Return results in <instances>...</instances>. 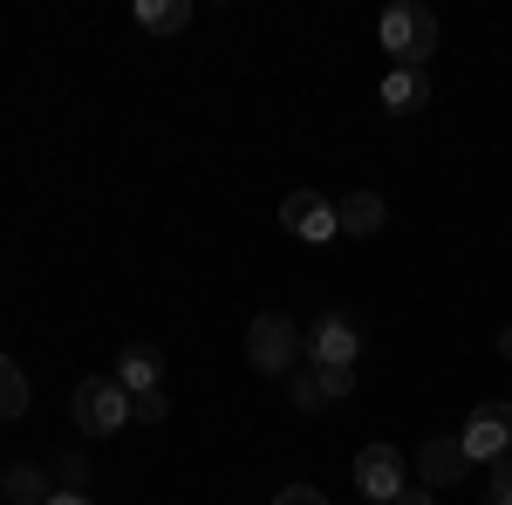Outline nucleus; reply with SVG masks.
Instances as JSON below:
<instances>
[{"mask_svg":"<svg viewBox=\"0 0 512 505\" xmlns=\"http://www.w3.org/2000/svg\"><path fill=\"white\" fill-rule=\"evenodd\" d=\"M383 48L396 55V69H424V55L437 48V14L424 7V0L383 7Z\"/></svg>","mask_w":512,"mask_h":505,"instance_id":"obj_1","label":"nucleus"},{"mask_svg":"<svg viewBox=\"0 0 512 505\" xmlns=\"http://www.w3.org/2000/svg\"><path fill=\"white\" fill-rule=\"evenodd\" d=\"M301 355H308V342H301V328H294L287 314H253V328H246V362H253V369L294 376Z\"/></svg>","mask_w":512,"mask_h":505,"instance_id":"obj_2","label":"nucleus"},{"mask_svg":"<svg viewBox=\"0 0 512 505\" xmlns=\"http://www.w3.org/2000/svg\"><path fill=\"white\" fill-rule=\"evenodd\" d=\"M130 424V389L117 376H82L76 383V430L82 437H117Z\"/></svg>","mask_w":512,"mask_h":505,"instance_id":"obj_3","label":"nucleus"},{"mask_svg":"<svg viewBox=\"0 0 512 505\" xmlns=\"http://www.w3.org/2000/svg\"><path fill=\"white\" fill-rule=\"evenodd\" d=\"M458 444H465L472 465L512 458V403H478L472 417H465V430H458Z\"/></svg>","mask_w":512,"mask_h":505,"instance_id":"obj_4","label":"nucleus"},{"mask_svg":"<svg viewBox=\"0 0 512 505\" xmlns=\"http://www.w3.org/2000/svg\"><path fill=\"white\" fill-rule=\"evenodd\" d=\"M355 355H362V335H355L349 314H321L315 328H308V362H321V369H355Z\"/></svg>","mask_w":512,"mask_h":505,"instance_id":"obj_5","label":"nucleus"},{"mask_svg":"<svg viewBox=\"0 0 512 505\" xmlns=\"http://www.w3.org/2000/svg\"><path fill=\"white\" fill-rule=\"evenodd\" d=\"M355 492L396 505V492H403V458H396V444H362V451H355Z\"/></svg>","mask_w":512,"mask_h":505,"instance_id":"obj_6","label":"nucleus"},{"mask_svg":"<svg viewBox=\"0 0 512 505\" xmlns=\"http://www.w3.org/2000/svg\"><path fill=\"white\" fill-rule=\"evenodd\" d=\"M280 219H287V233H294V239H308V246H321V239H335V233H342L335 205H328L321 192H287V198H280Z\"/></svg>","mask_w":512,"mask_h":505,"instance_id":"obj_7","label":"nucleus"},{"mask_svg":"<svg viewBox=\"0 0 512 505\" xmlns=\"http://www.w3.org/2000/svg\"><path fill=\"white\" fill-rule=\"evenodd\" d=\"M349 389H355V369H321V362H308V369H294V410L315 417L321 403H335Z\"/></svg>","mask_w":512,"mask_h":505,"instance_id":"obj_8","label":"nucleus"},{"mask_svg":"<svg viewBox=\"0 0 512 505\" xmlns=\"http://www.w3.org/2000/svg\"><path fill=\"white\" fill-rule=\"evenodd\" d=\"M465 471H472V458H465L458 437H431V444L417 451V485H431V492L437 485H458Z\"/></svg>","mask_w":512,"mask_h":505,"instance_id":"obj_9","label":"nucleus"},{"mask_svg":"<svg viewBox=\"0 0 512 505\" xmlns=\"http://www.w3.org/2000/svg\"><path fill=\"white\" fill-rule=\"evenodd\" d=\"M117 383L130 389V396L158 389V383H164V349H151V342H130V349L117 355Z\"/></svg>","mask_w":512,"mask_h":505,"instance_id":"obj_10","label":"nucleus"},{"mask_svg":"<svg viewBox=\"0 0 512 505\" xmlns=\"http://www.w3.org/2000/svg\"><path fill=\"white\" fill-rule=\"evenodd\" d=\"M424 103H431V76H424V69H390V76H383V110L410 117V110H424Z\"/></svg>","mask_w":512,"mask_h":505,"instance_id":"obj_11","label":"nucleus"},{"mask_svg":"<svg viewBox=\"0 0 512 505\" xmlns=\"http://www.w3.org/2000/svg\"><path fill=\"white\" fill-rule=\"evenodd\" d=\"M335 219H342V233L369 239L376 226H383V192H349L342 205H335Z\"/></svg>","mask_w":512,"mask_h":505,"instance_id":"obj_12","label":"nucleus"},{"mask_svg":"<svg viewBox=\"0 0 512 505\" xmlns=\"http://www.w3.org/2000/svg\"><path fill=\"white\" fill-rule=\"evenodd\" d=\"M192 21V0H137V28L144 35H178Z\"/></svg>","mask_w":512,"mask_h":505,"instance_id":"obj_13","label":"nucleus"},{"mask_svg":"<svg viewBox=\"0 0 512 505\" xmlns=\"http://www.w3.org/2000/svg\"><path fill=\"white\" fill-rule=\"evenodd\" d=\"M28 410V376H21V362L14 355H0V424L7 417H21Z\"/></svg>","mask_w":512,"mask_h":505,"instance_id":"obj_14","label":"nucleus"},{"mask_svg":"<svg viewBox=\"0 0 512 505\" xmlns=\"http://www.w3.org/2000/svg\"><path fill=\"white\" fill-rule=\"evenodd\" d=\"M7 499H14V505H48L55 492H48V478H41L35 465H14V471H7Z\"/></svg>","mask_w":512,"mask_h":505,"instance_id":"obj_15","label":"nucleus"},{"mask_svg":"<svg viewBox=\"0 0 512 505\" xmlns=\"http://www.w3.org/2000/svg\"><path fill=\"white\" fill-rule=\"evenodd\" d=\"M130 417H137V424H164V417H171L164 389H144V396H130Z\"/></svg>","mask_w":512,"mask_h":505,"instance_id":"obj_16","label":"nucleus"},{"mask_svg":"<svg viewBox=\"0 0 512 505\" xmlns=\"http://www.w3.org/2000/svg\"><path fill=\"white\" fill-rule=\"evenodd\" d=\"M478 505H512V458H499V465H492V492H485Z\"/></svg>","mask_w":512,"mask_h":505,"instance_id":"obj_17","label":"nucleus"},{"mask_svg":"<svg viewBox=\"0 0 512 505\" xmlns=\"http://www.w3.org/2000/svg\"><path fill=\"white\" fill-rule=\"evenodd\" d=\"M274 505H328L315 492V485H287V492H274Z\"/></svg>","mask_w":512,"mask_h":505,"instance_id":"obj_18","label":"nucleus"},{"mask_svg":"<svg viewBox=\"0 0 512 505\" xmlns=\"http://www.w3.org/2000/svg\"><path fill=\"white\" fill-rule=\"evenodd\" d=\"M396 505H437V499H431V485H403V492H396Z\"/></svg>","mask_w":512,"mask_h":505,"instance_id":"obj_19","label":"nucleus"},{"mask_svg":"<svg viewBox=\"0 0 512 505\" xmlns=\"http://www.w3.org/2000/svg\"><path fill=\"white\" fill-rule=\"evenodd\" d=\"M48 505H96V499H82V492H55Z\"/></svg>","mask_w":512,"mask_h":505,"instance_id":"obj_20","label":"nucleus"},{"mask_svg":"<svg viewBox=\"0 0 512 505\" xmlns=\"http://www.w3.org/2000/svg\"><path fill=\"white\" fill-rule=\"evenodd\" d=\"M499 355H506V362H512V328H506V335H499Z\"/></svg>","mask_w":512,"mask_h":505,"instance_id":"obj_21","label":"nucleus"}]
</instances>
